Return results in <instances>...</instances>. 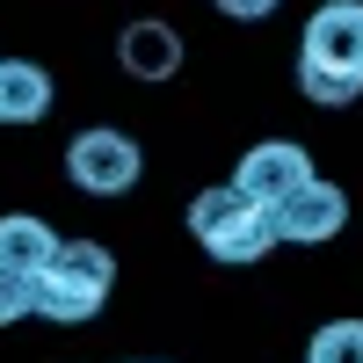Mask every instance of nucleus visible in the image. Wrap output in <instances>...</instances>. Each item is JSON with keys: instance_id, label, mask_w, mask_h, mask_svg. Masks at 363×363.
Masks as SVG:
<instances>
[{"instance_id": "obj_1", "label": "nucleus", "mask_w": 363, "mask_h": 363, "mask_svg": "<svg viewBox=\"0 0 363 363\" xmlns=\"http://www.w3.org/2000/svg\"><path fill=\"white\" fill-rule=\"evenodd\" d=\"M109 284H116V255L102 247V240H58V255L29 277V291H37V313L58 320V327H80L95 320L109 306Z\"/></svg>"}, {"instance_id": "obj_13", "label": "nucleus", "mask_w": 363, "mask_h": 363, "mask_svg": "<svg viewBox=\"0 0 363 363\" xmlns=\"http://www.w3.org/2000/svg\"><path fill=\"white\" fill-rule=\"evenodd\" d=\"M218 8H225L233 22H262V15H277L284 0H218Z\"/></svg>"}, {"instance_id": "obj_7", "label": "nucleus", "mask_w": 363, "mask_h": 363, "mask_svg": "<svg viewBox=\"0 0 363 363\" xmlns=\"http://www.w3.org/2000/svg\"><path fill=\"white\" fill-rule=\"evenodd\" d=\"M116 58H124L131 80H174L182 73V37H174V22L138 15V22H124V37H116Z\"/></svg>"}, {"instance_id": "obj_9", "label": "nucleus", "mask_w": 363, "mask_h": 363, "mask_svg": "<svg viewBox=\"0 0 363 363\" xmlns=\"http://www.w3.org/2000/svg\"><path fill=\"white\" fill-rule=\"evenodd\" d=\"M51 255H58V233L44 218H29V211H8V218H0V269H8V277H37Z\"/></svg>"}, {"instance_id": "obj_6", "label": "nucleus", "mask_w": 363, "mask_h": 363, "mask_svg": "<svg viewBox=\"0 0 363 363\" xmlns=\"http://www.w3.org/2000/svg\"><path fill=\"white\" fill-rule=\"evenodd\" d=\"M306 174H313V153H306V145H291V138H262V145H247V153H240V167H233V182H240L255 203L291 196Z\"/></svg>"}, {"instance_id": "obj_5", "label": "nucleus", "mask_w": 363, "mask_h": 363, "mask_svg": "<svg viewBox=\"0 0 363 363\" xmlns=\"http://www.w3.org/2000/svg\"><path fill=\"white\" fill-rule=\"evenodd\" d=\"M298 66L342 73V80L363 87V0H327V8H313L306 37H298Z\"/></svg>"}, {"instance_id": "obj_10", "label": "nucleus", "mask_w": 363, "mask_h": 363, "mask_svg": "<svg viewBox=\"0 0 363 363\" xmlns=\"http://www.w3.org/2000/svg\"><path fill=\"white\" fill-rule=\"evenodd\" d=\"M306 363H363V320H327L306 349Z\"/></svg>"}, {"instance_id": "obj_14", "label": "nucleus", "mask_w": 363, "mask_h": 363, "mask_svg": "<svg viewBox=\"0 0 363 363\" xmlns=\"http://www.w3.org/2000/svg\"><path fill=\"white\" fill-rule=\"evenodd\" d=\"M138 363H160V356H138Z\"/></svg>"}, {"instance_id": "obj_4", "label": "nucleus", "mask_w": 363, "mask_h": 363, "mask_svg": "<svg viewBox=\"0 0 363 363\" xmlns=\"http://www.w3.org/2000/svg\"><path fill=\"white\" fill-rule=\"evenodd\" d=\"M269 225H277V247H320L349 225V189L327 174H306L291 196L269 203Z\"/></svg>"}, {"instance_id": "obj_8", "label": "nucleus", "mask_w": 363, "mask_h": 363, "mask_svg": "<svg viewBox=\"0 0 363 363\" xmlns=\"http://www.w3.org/2000/svg\"><path fill=\"white\" fill-rule=\"evenodd\" d=\"M51 109V73L37 58H0V124H44Z\"/></svg>"}, {"instance_id": "obj_2", "label": "nucleus", "mask_w": 363, "mask_h": 363, "mask_svg": "<svg viewBox=\"0 0 363 363\" xmlns=\"http://www.w3.org/2000/svg\"><path fill=\"white\" fill-rule=\"evenodd\" d=\"M189 233L211 247V262L225 269H247L277 247V225H269V203H255L240 182H218V189H196L189 196Z\"/></svg>"}, {"instance_id": "obj_11", "label": "nucleus", "mask_w": 363, "mask_h": 363, "mask_svg": "<svg viewBox=\"0 0 363 363\" xmlns=\"http://www.w3.org/2000/svg\"><path fill=\"white\" fill-rule=\"evenodd\" d=\"M298 87H306V102H320V109H349L363 87L356 80H342V73H320V66H298Z\"/></svg>"}, {"instance_id": "obj_3", "label": "nucleus", "mask_w": 363, "mask_h": 363, "mask_svg": "<svg viewBox=\"0 0 363 363\" xmlns=\"http://www.w3.org/2000/svg\"><path fill=\"white\" fill-rule=\"evenodd\" d=\"M138 174H145V153H138L131 131L95 124V131H80V138L66 145V182L87 189V196H124Z\"/></svg>"}, {"instance_id": "obj_12", "label": "nucleus", "mask_w": 363, "mask_h": 363, "mask_svg": "<svg viewBox=\"0 0 363 363\" xmlns=\"http://www.w3.org/2000/svg\"><path fill=\"white\" fill-rule=\"evenodd\" d=\"M29 313H37L29 277H8V269H0V327H15V320H29Z\"/></svg>"}]
</instances>
